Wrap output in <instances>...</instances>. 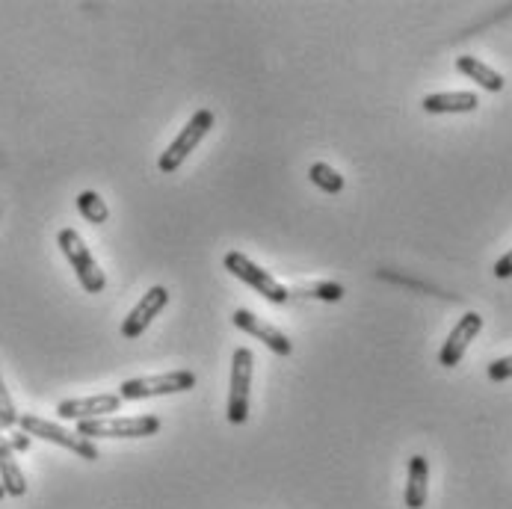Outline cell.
I'll list each match as a JSON object with an SVG mask.
<instances>
[{
  "instance_id": "16",
  "label": "cell",
  "mask_w": 512,
  "mask_h": 509,
  "mask_svg": "<svg viewBox=\"0 0 512 509\" xmlns=\"http://www.w3.org/2000/svg\"><path fill=\"white\" fill-rule=\"evenodd\" d=\"M291 296L299 299H320V302H341L344 299V285L338 282H314V285H305V288H288Z\"/></svg>"
},
{
  "instance_id": "4",
  "label": "cell",
  "mask_w": 512,
  "mask_h": 509,
  "mask_svg": "<svg viewBox=\"0 0 512 509\" xmlns=\"http://www.w3.org/2000/svg\"><path fill=\"white\" fill-rule=\"evenodd\" d=\"M196 388V373L193 370H169L160 376H140V379H125L119 385L122 400H148V397H166V394H181Z\"/></svg>"
},
{
  "instance_id": "9",
  "label": "cell",
  "mask_w": 512,
  "mask_h": 509,
  "mask_svg": "<svg viewBox=\"0 0 512 509\" xmlns=\"http://www.w3.org/2000/svg\"><path fill=\"white\" fill-rule=\"evenodd\" d=\"M231 320H234V326H237L240 332L252 335L255 341H261V344H264L267 350H273L276 356H291L293 353L291 338H288L285 332H279L273 323H267V320H261L258 314H252L249 308H237Z\"/></svg>"
},
{
  "instance_id": "1",
  "label": "cell",
  "mask_w": 512,
  "mask_h": 509,
  "mask_svg": "<svg viewBox=\"0 0 512 509\" xmlns=\"http://www.w3.org/2000/svg\"><path fill=\"white\" fill-rule=\"evenodd\" d=\"M252 364L255 356L249 347H237L231 356V382H228V424L240 427L249 421V406H252Z\"/></svg>"
},
{
  "instance_id": "17",
  "label": "cell",
  "mask_w": 512,
  "mask_h": 509,
  "mask_svg": "<svg viewBox=\"0 0 512 509\" xmlns=\"http://www.w3.org/2000/svg\"><path fill=\"white\" fill-rule=\"evenodd\" d=\"M77 211L86 217V222H92V225H104V222L110 219L107 202H104L98 193H92V190H83V193L77 196Z\"/></svg>"
},
{
  "instance_id": "24",
  "label": "cell",
  "mask_w": 512,
  "mask_h": 509,
  "mask_svg": "<svg viewBox=\"0 0 512 509\" xmlns=\"http://www.w3.org/2000/svg\"><path fill=\"white\" fill-rule=\"evenodd\" d=\"M3 498H6V492H3V486H0V501H3Z\"/></svg>"
},
{
  "instance_id": "20",
  "label": "cell",
  "mask_w": 512,
  "mask_h": 509,
  "mask_svg": "<svg viewBox=\"0 0 512 509\" xmlns=\"http://www.w3.org/2000/svg\"><path fill=\"white\" fill-rule=\"evenodd\" d=\"M489 379L492 382H507V379H512V356H504V359L489 364Z\"/></svg>"
},
{
  "instance_id": "8",
  "label": "cell",
  "mask_w": 512,
  "mask_h": 509,
  "mask_svg": "<svg viewBox=\"0 0 512 509\" xmlns=\"http://www.w3.org/2000/svg\"><path fill=\"white\" fill-rule=\"evenodd\" d=\"M480 329H483V317H480L477 311H465V314L459 317V323L450 329L447 341L441 344V367H456V364L462 362L465 353H468V347H471V341L480 335Z\"/></svg>"
},
{
  "instance_id": "3",
  "label": "cell",
  "mask_w": 512,
  "mask_h": 509,
  "mask_svg": "<svg viewBox=\"0 0 512 509\" xmlns=\"http://www.w3.org/2000/svg\"><path fill=\"white\" fill-rule=\"evenodd\" d=\"M214 128V113L211 110H196L193 113V119L181 128V134L172 140V146L166 148L163 154H160V160H157V169L163 172V175H172V172H178L181 169V163L199 148V143L208 137V131Z\"/></svg>"
},
{
  "instance_id": "23",
  "label": "cell",
  "mask_w": 512,
  "mask_h": 509,
  "mask_svg": "<svg viewBox=\"0 0 512 509\" xmlns=\"http://www.w3.org/2000/svg\"><path fill=\"white\" fill-rule=\"evenodd\" d=\"M6 438H9V430H6V427L0 424V444H6Z\"/></svg>"
},
{
  "instance_id": "14",
  "label": "cell",
  "mask_w": 512,
  "mask_h": 509,
  "mask_svg": "<svg viewBox=\"0 0 512 509\" xmlns=\"http://www.w3.org/2000/svg\"><path fill=\"white\" fill-rule=\"evenodd\" d=\"M0 486L6 495L12 498H24L27 495V480L21 465L15 462V450L9 444H0Z\"/></svg>"
},
{
  "instance_id": "2",
  "label": "cell",
  "mask_w": 512,
  "mask_h": 509,
  "mask_svg": "<svg viewBox=\"0 0 512 509\" xmlns=\"http://www.w3.org/2000/svg\"><path fill=\"white\" fill-rule=\"evenodd\" d=\"M57 243H60V249H63L66 261L72 264L74 276H77V282H80V288H83V291L101 293L104 288H107V276H104V270L98 267V261L92 258L89 246L83 243V237H80L74 228H63V231L57 234Z\"/></svg>"
},
{
  "instance_id": "10",
  "label": "cell",
  "mask_w": 512,
  "mask_h": 509,
  "mask_svg": "<svg viewBox=\"0 0 512 509\" xmlns=\"http://www.w3.org/2000/svg\"><path fill=\"white\" fill-rule=\"evenodd\" d=\"M119 409H122V397L119 394H95V397L63 400L57 406V415L63 421H95V418H110Z\"/></svg>"
},
{
  "instance_id": "18",
  "label": "cell",
  "mask_w": 512,
  "mask_h": 509,
  "mask_svg": "<svg viewBox=\"0 0 512 509\" xmlns=\"http://www.w3.org/2000/svg\"><path fill=\"white\" fill-rule=\"evenodd\" d=\"M308 178L314 181V187H320V190L329 193V196H338V193L344 190V175L335 172L329 163H314V166L308 169Z\"/></svg>"
},
{
  "instance_id": "22",
  "label": "cell",
  "mask_w": 512,
  "mask_h": 509,
  "mask_svg": "<svg viewBox=\"0 0 512 509\" xmlns=\"http://www.w3.org/2000/svg\"><path fill=\"white\" fill-rule=\"evenodd\" d=\"M498 279H512V249L504 255V258H498L495 261V270H492Z\"/></svg>"
},
{
  "instance_id": "15",
  "label": "cell",
  "mask_w": 512,
  "mask_h": 509,
  "mask_svg": "<svg viewBox=\"0 0 512 509\" xmlns=\"http://www.w3.org/2000/svg\"><path fill=\"white\" fill-rule=\"evenodd\" d=\"M456 72L465 74L468 80H474L477 86H483L486 92H501L504 89V77L495 72V69H489L483 60H477V57H456Z\"/></svg>"
},
{
  "instance_id": "11",
  "label": "cell",
  "mask_w": 512,
  "mask_h": 509,
  "mask_svg": "<svg viewBox=\"0 0 512 509\" xmlns=\"http://www.w3.org/2000/svg\"><path fill=\"white\" fill-rule=\"evenodd\" d=\"M166 302H169V291H166V288H160V285L148 288V291L143 293V299L134 305V311L125 317V323H122V335H125L128 341L140 338L148 326H151V320L166 308Z\"/></svg>"
},
{
  "instance_id": "21",
  "label": "cell",
  "mask_w": 512,
  "mask_h": 509,
  "mask_svg": "<svg viewBox=\"0 0 512 509\" xmlns=\"http://www.w3.org/2000/svg\"><path fill=\"white\" fill-rule=\"evenodd\" d=\"M6 444L15 450V453H24V450H30V436L27 433H15V430H9V438H6Z\"/></svg>"
},
{
  "instance_id": "5",
  "label": "cell",
  "mask_w": 512,
  "mask_h": 509,
  "mask_svg": "<svg viewBox=\"0 0 512 509\" xmlns=\"http://www.w3.org/2000/svg\"><path fill=\"white\" fill-rule=\"evenodd\" d=\"M18 427H21V433H27L30 438H42V441L60 444V447L72 450L74 456H80V459H86V462L101 459L98 447H95L89 438L77 436L72 430H66V427H60V424H54V421H45V418H39V415H21V418H18Z\"/></svg>"
},
{
  "instance_id": "7",
  "label": "cell",
  "mask_w": 512,
  "mask_h": 509,
  "mask_svg": "<svg viewBox=\"0 0 512 509\" xmlns=\"http://www.w3.org/2000/svg\"><path fill=\"white\" fill-rule=\"evenodd\" d=\"M222 264H225V270L234 276V279H240L243 285H249L255 293H261L264 299H270V302H276V305H285L288 299H291V293L285 285H279L276 282V276H270L267 270H261L252 258H246L243 252H228L225 258H222Z\"/></svg>"
},
{
  "instance_id": "12",
  "label": "cell",
  "mask_w": 512,
  "mask_h": 509,
  "mask_svg": "<svg viewBox=\"0 0 512 509\" xmlns=\"http://www.w3.org/2000/svg\"><path fill=\"white\" fill-rule=\"evenodd\" d=\"M421 107L433 116L444 113H474L480 107V98L474 92H436L421 101Z\"/></svg>"
},
{
  "instance_id": "13",
  "label": "cell",
  "mask_w": 512,
  "mask_h": 509,
  "mask_svg": "<svg viewBox=\"0 0 512 509\" xmlns=\"http://www.w3.org/2000/svg\"><path fill=\"white\" fill-rule=\"evenodd\" d=\"M430 492V465L424 456L409 459V480H406V507L424 509Z\"/></svg>"
},
{
  "instance_id": "6",
  "label": "cell",
  "mask_w": 512,
  "mask_h": 509,
  "mask_svg": "<svg viewBox=\"0 0 512 509\" xmlns=\"http://www.w3.org/2000/svg\"><path fill=\"white\" fill-rule=\"evenodd\" d=\"M160 433L157 415L140 418H95V421H77V436L83 438H146Z\"/></svg>"
},
{
  "instance_id": "19",
  "label": "cell",
  "mask_w": 512,
  "mask_h": 509,
  "mask_svg": "<svg viewBox=\"0 0 512 509\" xmlns=\"http://www.w3.org/2000/svg\"><path fill=\"white\" fill-rule=\"evenodd\" d=\"M18 409H15V403H12V397H9V391H6V385H3V379H0V424L6 427V430H15L18 427Z\"/></svg>"
}]
</instances>
